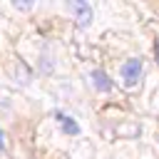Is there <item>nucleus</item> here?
Masks as SVG:
<instances>
[{"mask_svg": "<svg viewBox=\"0 0 159 159\" xmlns=\"http://www.w3.org/2000/svg\"><path fill=\"white\" fill-rule=\"evenodd\" d=\"M142 72H144V65H142V60H139V57H129V60L122 65V70H119L124 87H134V84L139 82Z\"/></svg>", "mask_w": 159, "mask_h": 159, "instance_id": "obj_1", "label": "nucleus"}, {"mask_svg": "<svg viewBox=\"0 0 159 159\" xmlns=\"http://www.w3.org/2000/svg\"><path fill=\"white\" fill-rule=\"evenodd\" d=\"M67 10L72 12V17L77 20V25H82V27H87L89 22H92V7L84 2V0H72V2H67Z\"/></svg>", "mask_w": 159, "mask_h": 159, "instance_id": "obj_2", "label": "nucleus"}, {"mask_svg": "<svg viewBox=\"0 0 159 159\" xmlns=\"http://www.w3.org/2000/svg\"><path fill=\"white\" fill-rule=\"evenodd\" d=\"M89 80H92V87L97 89V92H109L114 84H112V80L107 77V72H102V70H92L89 72Z\"/></svg>", "mask_w": 159, "mask_h": 159, "instance_id": "obj_3", "label": "nucleus"}, {"mask_svg": "<svg viewBox=\"0 0 159 159\" xmlns=\"http://www.w3.org/2000/svg\"><path fill=\"white\" fill-rule=\"evenodd\" d=\"M55 117H57V122H60V127H62L65 134H77V132H80V124H77L72 117H67V114H62V112H57Z\"/></svg>", "mask_w": 159, "mask_h": 159, "instance_id": "obj_4", "label": "nucleus"}, {"mask_svg": "<svg viewBox=\"0 0 159 159\" xmlns=\"http://www.w3.org/2000/svg\"><path fill=\"white\" fill-rule=\"evenodd\" d=\"M15 7H17V10H30L32 5H30V2H15Z\"/></svg>", "mask_w": 159, "mask_h": 159, "instance_id": "obj_5", "label": "nucleus"}, {"mask_svg": "<svg viewBox=\"0 0 159 159\" xmlns=\"http://www.w3.org/2000/svg\"><path fill=\"white\" fill-rule=\"evenodd\" d=\"M5 149V139H2V132H0V152Z\"/></svg>", "mask_w": 159, "mask_h": 159, "instance_id": "obj_6", "label": "nucleus"}, {"mask_svg": "<svg viewBox=\"0 0 159 159\" xmlns=\"http://www.w3.org/2000/svg\"><path fill=\"white\" fill-rule=\"evenodd\" d=\"M157 62H159V45H157Z\"/></svg>", "mask_w": 159, "mask_h": 159, "instance_id": "obj_7", "label": "nucleus"}]
</instances>
